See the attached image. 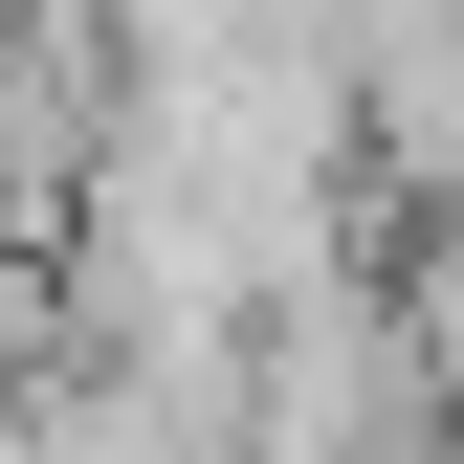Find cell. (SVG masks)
<instances>
[{
    "label": "cell",
    "mask_w": 464,
    "mask_h": 464,
    "mask_svg": "<svg viewBox=\"0 0 464 464\" xmlns=\"http://www.w3.org/2000/svg\"><path fill=\"white\" fill-rule=\"evenodd\" d=\"M354 155H376V221L464 199V0H354Z\"/></svg>",
    "instance_id": "6da1fadb"
}]
</instances>
